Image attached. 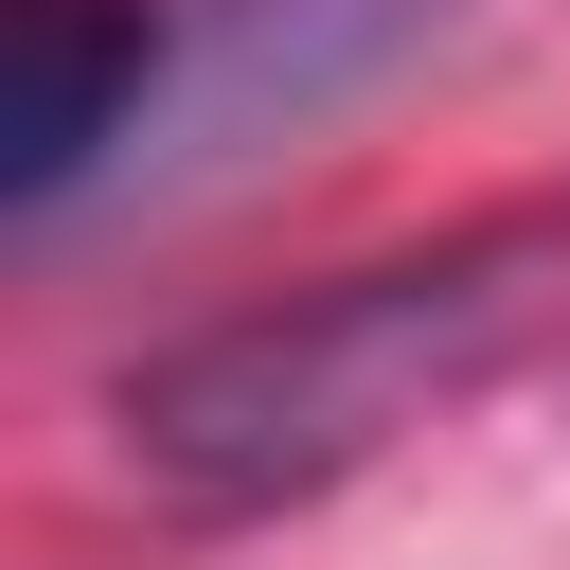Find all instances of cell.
Returning <instances> with one entry per match:
<instances>
[{
    "label": "cell",
    "instance_id": "obj_2",
    "mask_svg": "<svg viewBox=\"0 0 570 570\" xmlns=\"http://www.w3.org/2000/svg\"><path fill=\"white\" fill-rule=\"evenodd\" d=\"M0 196L18 214H53L107 142H125V107H142V71H160V18L142 0H0Z\"/></svg>",
    "mask_w": 570,
    "mask_h": 570
},
{
    "label": "cell",
    "instance_id": "obj_1",
    "mask_svg": "<svg viewBox=\"0 0 570 570\" xmlns=\"http://www.w3.org/2000/svg\"><path fill=\"white\" fill-rule=\"evenodd\" d=\"M463 321H481V267H356V285H321V303H285V321H232V338L160 356V374L125 392V445H142L160 481H196V499H285V481L356 463V445L445 374Z\"/></svg>",
    "mask_w": 570,
    "mask_h": 570
}]
</instances>
